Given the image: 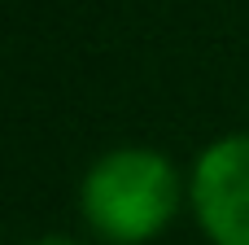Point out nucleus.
Masks as SVG:
<instances>
[{
	"mask_svg": "<svg viewBox=\"0 0 249 245\" xmlns=\"http://www.w3.org/2000/svg\"><path fill=\"white\" fill-rule=\"evenodd\" d=\"M188 206L210 245H249V132L219 136L197 153Z\"/></svg>",
	"mask_w": 249,
	"mask_h": 245,
	"instance_id": "2",
	"label": "nucleus"
},
{
	"mask_svg": "<svg viewBox=\"0 0 249 245\" xmlns=\"http://www.w3.org/2000/svg\"><path fill=\"white\" fill-rule=\"evenodd\" d=\"M26 245H79V241H70V237H57V232H48V237H35V241H26Z\"/></svg>",
	"mask_w": 249,
	"mask_h": 245,
	"instance_id": "3",
	"label": "nucleus"
},
{
	"mask_svg": "<svg viewBox=\"0 0 249 245\" xmlns=\"http://www.w3.org/2000/svg\"><path fill=\"white\" fill-rule=\"evenodd\" d=\"M184 197L188 184L179 167L144 145H123L101 153L79 184L83 224L92 228V237L109 245H144L162 237L179 215Z\"/></svg>",
	"mask_w": 249,
	"mask_h": 245,
	"instance_id": "1",
	"label": "nucleus"
}]
</instances>
